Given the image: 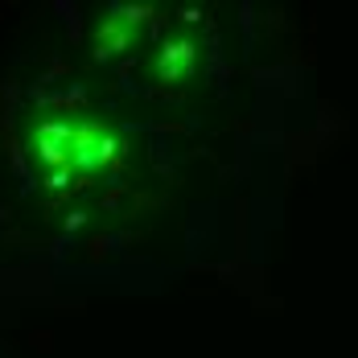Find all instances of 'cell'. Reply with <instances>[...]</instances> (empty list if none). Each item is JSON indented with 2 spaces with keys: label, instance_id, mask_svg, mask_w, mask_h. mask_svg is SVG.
<instances>
[{
  "label": "cell",
  "instance_id": "cell-1",
  "mask_svg": "<svg viewBox=\"0 0 358 358\" xmlns=\"http://www.w3.org/2000/svg\"><path fill=\"white\" fill-rule=\"evenodd\" d=\"M111 152H115V136H111L108 124H91V120L71 124V161H66L71 169L95 173L111 161Z\"/></svg>",
  "mask_w": 358,
  "mask_h": 358
}]
</instances>
